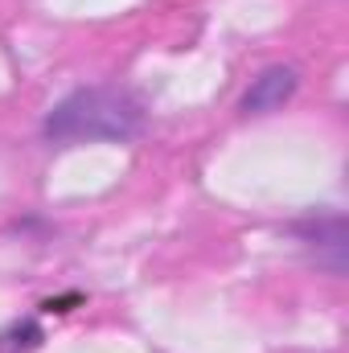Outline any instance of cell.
<instances>
[{"mask_svg": "<svg viewBox=\"0 0 349 353\" xmlns=\"http://www.w3.org/2000/svg\"><path fill=\"white\" fill-rule=\"evenodd\" d=\"M46 341V329L37 316H21L0 329V353H37Z\"/></svg>", "mask_w": 349, "mask_h": 353, "instance_id": "cell-4", "label": "cell"}, {"mask_svg": "<svg viewBox=\"0 0 349 353\" xmlns=\"http://www.w3.org/2000/svg\"><path fill=\"white\" fill-rule=\"evenodd\" d=\"M296 90H300V74H296V66L275 62V66H267V70H259V74L251 79V87L243 90V99H239V111H243L247 119L275 115Z\"/></svg>", "mask_w": 349, "mask_h": 353, "instance_id": "cell-3", "label": "cell"}, {"mask_svg": "<svg viewBox=\"0 0 349 353\" xmlns=\"http://www.w3.org/2000/svg\"><path fill=\"white\" fill-rule=\"evenodd\" d=\"M288 234L308 251V259L329 271V275H346V255H349V222L346 214H308L288 222Z\"/></svg>", "mask_w": 349, "mask_h": 353, "instance_id": "cell-2", "label": "cell"}, {"mask_svg": "<svg viewBox=\"0 0 349 353\" xmlns=\"http://www.w3.org/2000/svg\"><path fill=\"white\" fill-rule=\"evenodd\" d=\"M144 103L128 87H79L58 99L41 119V140L50 148L74 144H128L144 132Z\"/></svg>", "mask_w": 349, "mask_h": 353, "instance_id": "cell-1", "label": "cell"}, {"mask_svg": "<svg viewBox=\"0 0 349 353\" xmlns=\"http://www.w3.org/2000/svg\"><path fill=\"white\" fill-rule=\"evenodd\" d=\"M70 304H79V296H62V300H46V312H70Z\"/></svg>", "mask_w": 349, "mask_h": 353, "instance_id": "cell-5", "label": "cell"}]
</instances>
